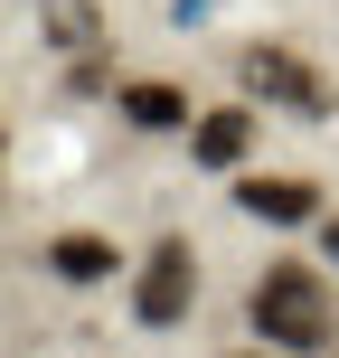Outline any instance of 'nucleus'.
<instances>
[{"instance_id": "f257e3e1", "label": "nucleus", "mask_w": 339, "mask_h": 358, "mask_svg": "<svg viewBox=\"0 0 339 358\" xmlns=\"http://www.w3.org/2000/svg\"><path fill=\"white\" fill-rule=\"evenodd\" d=\"M254 330H264L283 358H321L330 330H339L330 283H321L311 264H264V273H254Z\"/></svg>"}, {"instance_id": "f03ea898", "label": "nucleus", "mask_w": 339, "mask_h": 358, "mask_svg": "<svg viewBox=\"0 0 339 358\" xmlns=\"http://www.w3.org/2000/svg\"><path fill=\"white\" fill-rule=\"evenodd\" d=\"M236 85H245L254 104H283V113H302V123H330V113H339L330 76H321V66H302L292 48H273V38L236 48Z\"/></svg>"}, {"instance_id": "7ed1b4c3", "label": "nucleus", "mask_w": 339, "mask_h": 358, "mask_svg": "<svg viewBox=\"0 0 339 358\" xmlns=\"http://www.w3.org/2000/svg\"><path fill=\"white\" fill-rule=\"evenodd\" d=\"M189 311H198V255L170 236V245H151L142 273H132V321L142 330H179Z\"/></svg>"}, {"instance_id": "20e7f679", "label": "nucleus", "mask_w": 339, "mask_h": 358, "mask_svg": "<svg viewBox=\"0 0 339 358\" xmlns=\"http://www.w3.org/2000/svg\"><path fill=\"white\" fill-rule=\"evenodd\" d=\"M189 151H198V170H236V161L254 151V113H245V104L198 113V123H189Z\"/></svg>"}, {"instance_id": "39448f33", "label": "nucleus", "mask_w": 339, "mask_h": 358, "mask_svg": "<svg viewBox=\"0 0 339 358\" xmlns=\"http://www.w3.org/2000/svg\"><path fill=\"white\" fill-rule=\"evenodd\" d=\"M236 208L264 227H302V217H321V189L311 179H236Z\"/></svg>"}, {"instance_id": "423d86ee", "label": "nucleus", "mask_w": 339, "mask_h": 358, "mask_svg": "<svg viewBox=\"0 0 339 358\" xmlns=\"http://www.w3.org/2000/svg\"><path fill=\"white\" fill-rule=\"evenodd\" d=\"M123 123L132 132H179V123H198V113H189V94H179L170 76H132L123 85Z\"/></svg>"}, {"instance_id": "0eeeda50", "label": "nucleus", "mask_w": 339, "mask_h": 358, "mask_svg": "<svg viewBox=\"0 0 339 358\" xmlns=\"http://www.w3.org/2000/svg\"><path fill=\"white\" fill-rule=\"evenodd\" d=\"M113 264H123V255H113L104 236H85V227H75V236H48V273H57V283H104Z\"/></svg>"}, {"instance_id": "6e6552de", "label": "nucleus", "mask_w": 339, "mask_h": 358, "mask_svg": "<svg viewBox=\"0 0 339 358\" xmlns=\"http://www.w3.org/2000/svg\"><path fill=\"white\" fill-rule=\"evenodd\" d=\"M38 29H48L57 48H94V0H48V10H38Z\"/></svg>"}, {"instance_id": "1a4fd4ad", "label": "nucleus", "mask_w": 339, "mask_h": 358, "mask_svg": "<svg viewBox=\"0 0 339 358\" xmlns=\"http://www.w3.org/2000/svg\"><path fill=\"white\" fill-rule=\"evenodd\" d=\"M321 255H330V264H339V217H330V227H321Z\"/></svg>"}, {"instance_id": "9d476101", "label": "nucleus", "mask_w": 339, "mask_h": 358, "mask_svg": "<svg viewBox=\"0 0 339 358\" xmlns=\"http://www.w3.org/2000/svg\"><path fill=\"white\" fill-rule=\"evenodd\" d=\"M245 358H254V349H245Z\"/></svg>"}]
</instances>
